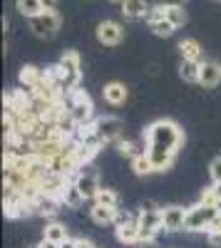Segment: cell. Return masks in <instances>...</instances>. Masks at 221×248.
<instances>
[{
  "mask_svg": "<svg viewBox=\"0 0 221 248\" xmlns=\"http://www.w3.org/2000/svg\"><path fill=\"white\" fill-rule=\"evenodd\" d=\"M144 141H147V147H164V149H172L176 154L179 149H182V144H184V134H182V129H179L176 122L157 119V122H152L147 127Z\"/></svg>",
  "mask_w": 221,
  "mask_h": 248,
  "instance_id": "cell-1",
  "label": "cell"
},
{
  "mask_svg": "<svg viewBox=\"0 0 221 248\" xmlns=\"http://www.w3.org/2000/svg\"><path fill=\"white\" fill-rule=\"evenodd\" d=\"M65 97H67V109H70V114L75 117V122H77V124H90V122H92V114H95V112H92L95 107H92L90 94H87L85 90H77V87H75V90H70Z\"/></svg>",
  "mask_w": 221,
  "mask_h": 248,
  "instance_id": "cell-2",
  "label": "cell"
},
{
  "mask_svg": "<svg viewBox=\"0 0 221 248\" xmlns=\"http://www.w3.org/2000/svg\"><path fill=\"white\" fill-rule=\"evenodd\" d=\"M28 25H30V30H32L35 37L50 40V37H55V32L60 30V15H57V10L45 8L40 15L28 17Z\"/></svg>",
  "mask_w": 221,
  "mask_h": 248,
  "instance_id": "cell-3",
  "label": "cell"
},
{
  "mask_svg": "<svg viewBox=\"0 0 221 248\" xmlns=\"http://www.w3.org/2000/svg\"><path fill=\"white\" fill-rule=\"evenodd\" d=\"M216 216H219L216 206H209V203L199 201L196 206L187 209V229L184 231H209V226Z\"/></svg>",
  "mask_w": 221,
  "mask_h": 248,
  "instance_id": "cell-4",
  "label": "cell"
},
{
  "mask_svg": "<svg viewBox=\"0 0 221 248\" xmlns=\"http://www.w3.org/2000/svg\"><path fill=\"white\" fill-rule=\"evenodd\" d=\"M57 67H60V79H63V90L70 92L77 87V82L79 77H82V70H79V55L77 52H65L63 57H60L57 62Z\"/></svg>",
  "mask_w": 221,
  "mask_h": 248,
  "instance_id": "cell-5",
  "label": "cell"
},
{
  "mask_svg": "<svg viewBox=\"0 0 221 248\" xmlns=\"http://www.w3.org/2000/svg\"><path fill=\"white\" fill-rule=\"evenodd\" d=\"M95 129L102 139V144H110V141H117L122 137V119L117 117H99L95 119Z\"/></svg>",
  "mask_w": 221,
  "mask_h": 248,
  "instance_id": "cell-6",
  "label": "cell"
},
{
  "mask_svg": "<svg viewBox=\"0 0 221 248\" xmlns=\"http://www.w3.org/2000/svg\"><path fill=\"white\" fill-rule=\"evenodd\" d=\"M122 35H125L122 25L114 23V20H102V23L97 25V40L107 47H114V45L122 43Z\"/></svg>",
  "mask_w": 221,
  "mask_h": 248,
  "instance_id": "cell-7",
  "label": "cell"
},
{
  "mask_svg": "<svg viewBox=\"0 0 221 248\" xmlns=\"http://www.w3.org/2000/svg\"><path fill=\"white\" fill-rule=\"evenodd\" d=\"M164 231H184L187 229V209L184 206H167L162 209Z\"/></svg>",
  "mask_w": 221,
  "mask_h": 248,
  "instance_id": "cell-8",
  "label": "cell"
},
{
  "mask_svg": "<svg viewBox=\"0 0 221 248\" xmlns=\"http://www.w3.org/2000/svg\"><path fill=\"white\" fill-rule=\"evenodd\" d=\"M219 82H221V65L216 60H204L202 70H199V85L206 90H214Z\"/></svg>",
  "mask_w": 221,
  "mask_h": 248,
  "instance_id": "cell-9",
  "label": "cell"
},
{
  "mask_svg": "<svg viewBox=\"0 0 221 248\" xmlns=\"http://www.w3.org/2000/svg\"><path fill=\"white\" fill-rule=\"evenodd\" d=\"M72 181L77 184V189L82 191V196H85L87 201H95V196H97V191H99V179H97V174H92V171H77Z\"/></svg>",
  "mask_w": 221,
  "mask_h": 248,
  "instance_id": "cell-10",
  "label": "cell"
},
{
  "mask_svg": "<svg viewBox=\"0 0 221 248\" xmlns=\"http://www.w3.org/2000/svg\"><path fill=\"white\" fill-rule=\"evenodd\" d=\"M102 97H105L107 105H114L117 107V105H125L129 92H127V87L122 85V82H110V85L102 87Z\"/></svg>",
  "mask_w": 221,
  "mask_h": 248,
  "instance_id": "cell-11",
  "label": "cell"
},
{
  "mask_svg": "<svg viewBox=\"0 0 221 248\" xmlns=\"http://www.w3.org/2000/svg\"><path fill=\"white\" fill-rule=\"evenodd\" d=\"M147 154L152 156L154 169H157V171H167V169L172 167L174 156H176L172 149H164V147H147Z\"/></svg>",
  "mask_w": 221,
  "mask_h": 248,
  "instance_id": "cell-12",
  "label": "cell"
},
{
  "mask_svg": "<svg viewBox=\"0 0 221 248\" xmlns=\"http://www.w3.org/2000/svg\"><path fill=\"white\" fill-rule=\"evenodd\" d=\"M117 241L119 243H139V221H125V223H117Z\"/></svg>",
  "mask_w": 221,
  "mask_h": 248,
  "instance_id": "cell-13",
  "label": "cell"
},
{
  "mask_svg": "<svg viewBox=\"0 0 221 248\" xmlns=\"http://www.w3.org/2000/svg\"><path fill=\"white\" fill-rule=\"evenodd\" d=\"M149 3L147 0H125L122 3V15L127 17V20H142V17H147L149 15Z\"/></svg>",
  "mask_w": 221,
  "mask_h": 248,
  "instance_id": "cell-14",
  "label": "cell"
},
{
  "mask_svg": "<svg viewBox=\"0 0 221 248\" xmlns=\"http://www.w3.org/2000/svg\"><path fill=\"white\" fill-rule=\"evenodd\" d=\"M139 226L144 229H157V231H164V216H162V209H142L139 211Z\"/></svg>",
  "mask_w": 221,
  "mask_h": 248,
  "instance_id": "cell-15",
  "label": "cell"
},
{
  "mask_svg": "<svg viewBox=\"0 0 221 248\" xmlns=\"http://www.w3.org/2000/svg\"><path fill=\"white\" fill-rule=\"evenodd\" d=\"M60 206H63V201H60L57 196H47V194H40V196L32 201V209H35L37 214H43V216H55Z\"/></svg>",
  "mask_w": 221,
  "mask_h": 248,
  "instance_id": "cell-16",
  "label": "cell"
},
{
  "mask_svg": "<svg viewBox=\"0 0 221 248\" xmlns=\"http://www.w3.org/2000/svg\"><path fill=\"white\" fill-rule=\"evenodd\" d=\"M90 216L97 226H105V223H117V209H112V206H102V203H95L90 209Z\"/></svg>",
  "mask_w": 221,
  "mask_h": 248,
  "instance_id": "cell-17",
  "label": "cell"
},
{
  "mask_svg": "<svg viewBox=\"0 0 221 248\" xmlns=\"http://www.w3.org/2000/svg\"><path fill=\"white\" fill-rule=\"evenodd\" d=\"M60 201H63V206H67V209H79L87 199L82 196V191L77 189V184L75 181H70L67 186H65V191H63V196H60Z\"/></svg>",
  "mask_w": 221,
  "mask_h": 248,
  "instance_id": "cell-18",
  "label": "cell"
},
{
  "mask_svg": "<svg viewBox=\"0 0 221 248\" xmlns=\"http://www.w3.org/2000/svg\"><path fill=\"white\" fill-rule=\"evenodd\" d=\"M132 171H134L137 176H149V174H154V171H157V169H154V161H152V156L147 154V149L132 159Z\"/></svg>",
  "mask_w": 221,
  "mask_h": 248,
  "instance_id": "cell-19",
  "label": "cell"
},
{
  "mask_svg": "<svg viewBox=\"0 0 221 248\" xmlns=\"http://www.w3.org/2000/svg\"><path fill=\"white\" fill-rule=\"evenodd\" d=\"M43 79H45V75L40 72L35 65H25L23 70H20V82H23V85H25L28 90H35Z\"/></svg>",
  "mask_w": 221,
  "mask_h": 248,
  "instance_id": "cell-20",
  "label": "cell"
},
{
  "mask_svg": "<svg viewBox=\"0 0 221 248\" xmlns=\"http://www.w3.org/2000/svg\"><path fill=\"white\" fill-rule=\"evenodd\" d=\"M179 55H182V60H196V62H202V45L196 43V40L187 37L179 43Z\"/></svg>",
  "mask_w": 221,
  "mask_h": 248,
  "instance_id": "cell-21",
  "label": "cell"
},
{
  "mask_svg": "<svg viewBox=\"0 0 221 248\" xmlns=\"http://www.w3.org/2000/svg\"><path fill=\"white\" fill-rule=\"evenodd\" d=\"M199 70H202V62L182 60V65H179V77H182L184 82H199Z\"/></svg>",
  "mask_w": 221,
  "mask_h": 248,
  "instance_id": "cell-22",
  "label": "cell"
},
{
  "mask_svg": "<svg viewBox=\"0 0 221 248\" xmlns=\"http://www.w3.org/2000/svg\"><path fill=\"white\" fill-rule=\"evenodd\" d=\"M43 238L55 241V243H63V241H65V238H70V236H67V229H65L63 223L52 221V223H47L45 229H43Z\"/></svg>",
  "mask_w": 221,
  "mask_h": 248,
  "instance_id": "cell-23",
  "label": "cell"
},
{
  "mask_svg": "<svg viewBox=\"0 0 221 248\" xmlns=\"http://www.w3.org/2000/svg\"><path fill=\"white\" fill-rule=\"evenodd\" d=\"M164 17L172 20L176 28H182L187 23V13H184V8L179 3H164Z\"/></svg>",
  "mask_w": 221,
  "mask_h": 248,
  "instance_id": "cell-24",
  "label": "cell"
},
{
  "mask_svg": "<svg viewBox=\"0 0 221 248\" xmlns=\"http://www.w3.org/2000/svg\"><path fill=\"white\" fill-rule=\"evenodd\" d=\"M149 30L154 35H159V37H172L176 25L172 23V20H167V17H159V20H149Z\"/></svg>",
  "mask_w": 221,
  "mask_h": 248,
  "instance_id": "cell-25",
  "label": "cell"
},
{
  "mask_svg": "<svg viewBox=\"0 0 221 248\" xmlns=\"http://www.w3.org/2000/svg\"><path fill=\"white\" fill-rule=\"evenodd\" d=\"M17 10H20V15L32 17V15H40V13H43L45 5H43V0H17Z\"/></svg>",
  "mask_w": 221,
  "mask_h": 248,
  "instance_id": "cell-26",
  "label": "cell"
},
{
  "mask_svg": "<svg viewBox=\"0 0 221 248\" xmlns=\"http://www.w3.org/2000/svg\"><path fill=\"white\" fill-rule=\"evenodd\" d=\"M95 203H102V206H112V209H117L119 196H117V191H112V189H99L97 196H95Z\"/></svg>",
  "mask_w": 221,
  "mask_h": 248,
  "instance_id": "cell-27",
  "label": "cell"
},
{
  "mask_svg": "<svg viewBox=\"0 0 221 248\" xmlns=\"http://www.w3.org/2000/svg\"><path fill=\"white\" fill-rule=\"evenodd\" d=\"M117 149H119V154H122V156H129V159H134L137 154H142V149H139L134 141H127L122 137L117 139Z\"/></svg>",
  "mask_w": 221,
  "mask_h": 248,
  "instance_id": "cell-28",
  "label": "cell"
},
{
  "mask_svg": "<svg viewBox=\"0 0 221 248\" xmlns=\"http://www.w3.org/2000/svg\"><path fill=\"white\" fill-rule=\"evenodd\" d=\"M209 174H211V181H214V184H221V156H216V159L209 164Z\"/></svg>",
  "mask_w": 221,
  "mask_h": 248,
  "instance_id": "cell-29",
  "label": "cell"
},
{
  "mask_svg": "<svg viewBox=\"0 0 221 248\" xmlns=\"http://www.w3.org/2000/svg\"><path fill=\"white\" fill-rule=\"evenodd\" d=\"M157 229H144V226H139V243H149L157 238Z\"/></svg>",
  "mask_w": 221,
  "mask_h": 248,
  "instance_id": "cell-30",
  "label": "cell"
},
{
  "mask_svg": "<svg viewBox=\"0 0 221 248\" xmlns=\"http://www.w3.org/2000/svg\"><path fill=\"white\" fill-rule=\"evenodd\" d=\"M206 236H209V243H211V246L221 248V233H219V231H206Z\"/></svg>",
  "mask_w": 221,
  "mask_h": 248,
  "instance_id": "cell-31",
  "label": "cell"
},
{
  "mask_svg": "<svg viewBox=\"0 0 221 248\" xmlns=\"http://www.w3.org/2000/svg\"><path fill=\"white\" fill-rule=\"evenodd\" d=\"M60 248H79V243L75 238H65L63 243H60Z\"/></svg>",
  "mask_w": 221,
  "mask_h": 248,
  "instance_id": "cell-32",
  "label": "cell"
},
{
  "mask_svg": "<svg viewBox=\"0 0 221 248\" xmlns=\"http://www.w3.org/2000/svg\"><path fill=\"white\" fill-rule=\"evenodd\" d=\"M37 248H60V243H55V241H47V238H43V243H40Z\"/></svg>",
  "mask_w": 221,
  "mask_h": 248,
  "instance_id": "cell-33",
  "label": "cell"
},
{
  "mask_svg": "<svg viewBox=\"0 0 221 248\" xmlns=\"http://www.w3.org/2000/svg\"><path fill=\"white\" fill-rule=\"evenodd\" d=\"M57 3H60V0H43V5H45V8H50V10H55V8H57Z\"/></svg>",
  "mask_w": 221,
  "mask_h": 248,
  "instance_id": "cell-34",
  "label": "cell"
},
{
  "mask_svg": "<svg viewBox=\"0 0 221 248\" xmlns=\"http://www.w3.org/2000/svg\"><path fill=\"white\" fill-rule=\"evenodd\" d=\"M110 3H125V0H110Z\"/></svg>",
  "mask_w": 221,
  "mask_h": 248,
  "instance_id": "cell-35",
  "label": "cell"
},
{
  "mask_svg": "<svg viewBox=\"0 0 221 248\" xmlns=\"http://www.w3.org/2000/svg\"><path fill=\"white\" fill-rule=\"evenodd\" d=\"M164 3H179V0H164Z\"/></svg>",
  "mask_w": 221,
  "mask_h": 248,
  "instance_id": "cell-36",
  "label": "cell"
}]
</instances>
